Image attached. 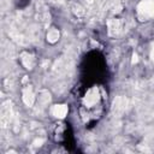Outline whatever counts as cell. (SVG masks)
<instances>
[{"label":"cell","mask_w":154,"mask_h":154,"mask_svg":"<svg viewBox=\"0 0 154 154\" xmlns=\"http://www.w3.org/2000/svg\"><path fill=\"white\" fill-rule=\"evenodd\" d=\"M137 14L143 20L154 16V1L153 0H142L137 5Z\"/></svg>","instance_id":"1"},{"label":"cell","mask_w":154,"mask_h":154,"mask_svg":"<svg viewBox=\"0 0 154 154\" xmlns=\"http://www.w3.org/2000/svg\"><path fill=\"white\" fill-rule=\"evenodd\" d=\"M99 100H100V91L97 87H93L87 91L83 99V103L85 107H93L99 102Z\"/></svg>","instance_id":"2"},{"label":"cell","mask_w":154,"mask_h":154,"mask_svg":"<svg viewBox=\"0 0 154 154\" xmlns=\"http://www.w3.org/2000/svg\"><path fill=\"white\" fill-rule=\"evenodd\" d=\"M11 114H12V108H11V102L6 101L1 106V124L2 126H6L11 122Z\"/></svg>","instance_id":"3"},{"label":"cell","mask_w":154,"mask_h":154,"mask_svg":"<svg viewBox=\"0 0 154 154\" xmlns=\"http://www.w3.org/2000/svg\"><path fill=\"white\" fill-rule=\"evenodd\" d=\"M22 99H23V102L29 106V107H32L34 102H35V94L32 91V88L30 85H25L23 88V91H22Z\"/></svg>","instance_id":"4"},{"label":"cell","mask_w":154,"mask_h":154,"mask_svg":"<svg viewBox=\"0 0 154 154\" xmlns=\"http://www.w3.org/2000/svg\"><path fill=\"white\" fill-rule=\"evenodd\" d=\"M20 61L28 70H32L35 66V57L29 52H23L20 54Z\"/></svg>","instance_id":"5"},{"label":"cell","mask_w":154,"mask_h":154,"mask_svg":"<svg viewBox=\"0 0 154 154\" xmlns=\"http://www.w3.org/2000/svg\"><path fill=\"white\" fill-rule=\"evenodd\" d=\"M52 114L55 117V118H59V119H63L67 116V112H69V107L66 105H54L51 109Z\"/></svg>","instance_id":"6"},{"label":"cell","mask_w":154,"mask_h":154,"mask_svg":"<svg viewBox=\"0 0 154 154\" xmlns=\"http://www.w3.org/2000/svg\"><path fill=\"white\" fill-rule=\"evenodd\" d=\"M108 34L112 36H116L122 30V22L119 19H111L108 20Z\"/></svg>","instance_id":"7"},{"label":"cell","mask_w":154,"mask_h":154,"mask_svg":"<svg viewBox=\"0 0 154 154\" xmlns=\"http://www.w3.org/2000/svg\"><path fill=\"white\" fill-rule=\"evenodd\" d=\"M59 38H60V31L58 29L52 28V29L48 30V32H47V41L49 43H55V42H58Z\"/></svg>","instance_id":"8"},{"label":"cell","mask_w":154,"mask_h":154,"mask_svg":"<svg viewBox=\"0 0 154 154\" xmlns=\"http://www.w3.org/2000/svg\"><path fill=\"white\" fill-rule=\"evenodd\" d=\"M71 8H72V12L76 14V16H83L84 14V10H83V7L79 5V4H73L72 6H71Z\"/></svg>","instance_id":"9"},{"label":"cell","mask_w":154,"mask_h":154,"mask_svg":"<svg viewBox=\"0 0 154 154\" xmlns=\"http://www.w3.org/2000/svg\"><path fill=\"white\" fill-rule=\"evenodd\" d=\"M42 143H43V140H41V138H40V140L34 141V146H35V147H40Z\"/></svg>","instance_id":"10"},{"label":"cell","mask_w":154,"mask_h":154,"mask_svg":"<svg viewBox=\"0 0 154 154\" xmlns=\"http://www.w3.org/2000/svg\"><path fill=\"white\" fill-rule=\"evenodd\" d=\"M150 58H152V60L154 61V43L152 45V49H150Z\"/></svg>","instance_id":"11"},{"label":"cell","mask_w":154,"mask_h":154,"mask_svg":"<svg viewBox=\"0 0 154 154\" xmlns=\"http://www.w3.org/2000/svg\"><path fill=\"white\" fill-rule=\"evenodd\" d=\"M132 58H134V59H132V63H136V61H137V55H136V54H134V57H132Z\"/></svg>","instance_id":"12"},{"label":"cell","mask_w":154,"mask_h":154,"mask_svg":"<svg viewBox=\"0 0 154 154\" xmlns=\"http://www.w3.org/2000/svg\"><path fill=\"white\" fill-rule=\"evenodd\" d=\"M85 1H87L88 4H93V2H94V0H85Z\"/></svg>","instance_id":"13"}]
</instances>
